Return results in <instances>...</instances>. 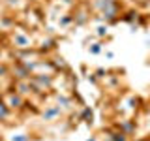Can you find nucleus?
Listing matches in <instances>:
<instances>
[{
    "label": "nucleus",
    "mask_w": 150,
    "mask_h": 141,
    "mask_svg": "<svg viewBox=\"0 0 150 141\" xmlns=\"http://www.w3.org/2000/svg\"><path fill=\"white\" fill-rule=\"evenodd\" d=\"M58 113H60L58 107H51V109L47 111V113H43V117H45V119H53V117H56Z\"/></svg>",
    "instance_id": "1"
},
{
    "label": "nucleus",
    "mask_w": 150,
    "mask_h": 141,
    "mask_svg": "<svg viewBox=\"0 0 150 141\" xmlns=\"http://www.w3.org/2000/svg\"><path fill=\"white\" fill-rule=\"evenodd\" d=\"M15 41L19 43V47H28V43H30L25 36H15Z\"/></svg>",
    "instance_id": "2"
},
{
    "label": "nucleus",
    "mask_w": 150,
    "mask_h": 141,
    "mask_svg": "<svg viewBox=\"0 0 150 141\" xmlns=\"http://www.w3.org/2000/svg\"><path fill=\"white\" fill-rule=\"evenodd\" d=\"M112 141H126V134H122V132H116V134L111 135Z\"/></svg>",
    "instance_id": "3"
},
{
    "label": "nucleus",
    "mask_w": 150,
    "mask_h": 141,
    "mask_svg": "<svg viewBox=\"0 0 150 141\" xmlns=\"http://www.w3.org/2000/svg\"><path fill=\"white\" fill-rule=\"evenodd\" d=\"M101 51V47H100V43H94L92 47H90V53H94V55H98Z\"/></svg>",
    "instance_id": "4"
},
{
    "label": "nucleus",
    "mask_w": 150,
    "mask_h": 141,
    "mask_svg": "<svg viewBox=\"0 0 150 141\" xmlns=\"http://www.w3.org/2000/svg\"><path fill=\"white\" fill-rule=\"evenodd\" d=\"M30 139V135H19V137H13L11 141H28Z\"/></svg>",
    "instance_id": "5"
},
{
    "label": "nucleus",
    "mask_w": 150,
    "mask_h": 141,
    "mask_svg": "<svg viewBox=\"0 0 150 141\" xmlns=\"http://www.w3.org/2000/svg\"><path fill=\"white\" fill-rule=\"evenodd\" d=\"M83 119H92V111L88 109V107H86V109H84V113H83Z\"/></svg>",
    "instance_id": "6"
},
{
    "label": "nucleus",
    "mask_w": 150,
    "mask_h": 141,
    "mask_svg": "<svg viewBox=\"0 0 150 141\" xmlns=\"http://www.w3.org/2000/svg\"><path fill=\"white\" fill-rule=\"evenodd\" d=\"M105 32H107V26H100V28H98V34H100V36H103Z\"/></svg>",
    "instance_id": "7"
},
{
    "label": "nucleus",
    "mask_w": 150,
    "mask_h": 141,
    "mask_svg": "<svg viewBox=\"0 0 150 141\" xmlns=\"http://www.w3.org/2000/svg\"><path fill=\"white\" fill-rule=\"evenodd\" d=\"M86 141H96V139H94V137H92V139H86Z\"/></svg>",
    "instance_id": "8"
}]
</instances>
